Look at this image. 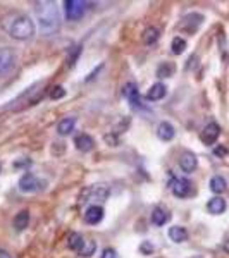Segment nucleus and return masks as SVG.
I'll use <instances>...</instances> for the list:
<instances>
[{
    "label": "nucleus",
    "mask_w": 229,
    "mask_h": 258,
    "mask_svg": "<svg viewBox=\"0 0 229 258\" xmlns=\"http://www.w3.org/2000/svg\"><path fill=\"white\" fill-rule=\"evenodd\" d=\"M0 26L12 40L18 41H28L36 35V26L33 19L19 11H11L4 14L0 19Z\"/></svg>",
    "instance_id": "1"
},
{
    "label": "nucleus",
    "mask_w": 229,
    "mask_h": 258,
    "mask_svg": "<svg viewBox=\"0 0 229 258\" xmlns=\"http://www.w3.org/2000/svg\"><path fill=\"white\" fill-rule=\"evenodd\" d=\"M35 16L38 21L40 31L45 35H52L59 30L61 26V14L57 9L55 2H48V0H41L35 4Z\"/></svg>",
    "instance_id": "2"
},
{
    "label": "nucleus",
    "mask_w": 229,
    "mask_h": 258,
    "mask_svg": "<svg viewBox=\"0 0 229 258\" xmlns=\"http://www.w3.org/2000/svg\"><path fill=\"white\" fill-rule=\"evenodd\" d=\"M110 191L107 186H102V184H97V186H90V188H85L81 191L80 195V203L85 205L88 202H100L103 203L107 198H109Z\"/></svg>",
    "instance_id": "3"
},
{
    "label": "nucleus",
    "mask_w": 229,
    "mask_h": 258,
    "mask_svg": "<svg viewBox=\"0 0 229 258\" xmlns=\"http://www.w3.org/2000/svg\"><path fill=\"white\" fill-rule=\"evenodd\" d=\"M203 16L198 14V12H191V14H186L185 18L181 19V23L178 24V31L186 33V35H193V33L198 31V28L202 26L203 23Z\"/></svg>",
    "instance_id": "4"
},
{
    "label": "nucleus",
    "mask_w": 229,
    "mask_h": 258,
    "mask_svg": "<svg viewBox=\"0 0 229 258\" xmlns=\"http://www.w3.org/2000/svg\"><path fill=\"white\" fill-rule=\"evenodd\" d=\"M86 2H81V0H66L64 2V14L68 21H78L85 16L86 12Z\"/></svg>",
    "instance_id": "5"
},
{
    "label": "nucleus",
    "mask_w": 229,
    "mask_h": 258,
    "mask_svg": "<svg viewBox=\"0 0 229 258\" xmlns=\"http://www.w3.org/2000/svg\"><path fill=\"white\" fill-rule=\"evenodd\" d=\"M41 184H43V182H41L35 174L26 172L24 176H21L18 186H19L21 193H36V191L41 189Z\"/></svg>",
    "instance_id": "6"
},
{
    "label": "nucleus",
    "mask_w": 229,
    "mask_h": 258,
    "mask_svg": "<svg viewBox=\"0 0 229 258\" xmlns=\"http://www.w3.org/2000/svg\"><path fill=\"white\" fill-rule=\"evenodd\" d=\"M170 191L178 198H188L191 191H193V184L185 177H176L170 181Z\"/></svg>",
    "instance_id": "7"
},
{
    "label": "nucleus",
    "mask_w": 229,
    "mask_h": 258,
    "mask_svg": "<svg viewBox=\"0 0 229 258\" xmlns=\"http://www.w3.org/2000/svg\"><path fill=\"white\" fill-rule=\"evenodd\" d=\"M219 136H220V126L217 122H209L202 129V133H200V140H202V143L207 145V147L215 145V141L219 140Z\"/></svg>",
    "instance_id": "8"
},
{
    "label": "nucleus",
    "mask_w": 229,
    "mask_h": 258,
    "mask_svg": "<svg viewBox=\"0 0 229 258\" xmlns=\"http://www.w3.org/2000/svg\"><path fill=\"white\" fill-rule=\"evenodd\" d=\"M16 64V52L9 47L0 48V76L7 74Z\"/></svg>",
    "instance_id": "9"
},
{
    "label": "nucleus",
    "mask_w": 229,
    "mask_h": 258,
    "mask_svg": "<svg viewBox=\"0 0 229 258\" xmlns=\"http://www.w3.org/2000/svg\"><path fill=\"white\" fill-rule=\"evenodd\" d=\"M123 95L124 98L128 100V102L131 103L133 109H140L141 107V100H140V91H138V86H136V83H126V85L123 86Z\"/></svg>",
    "instance_id": "10"
},
{
    "label": "nucleus",
    "mask_w": 229,
    "mask_h": 258,
    "mask_svg": "<svg viewBox=\"0 0 229 258\" xmlns=\"http://www.w3.org/2000/svg\"><path fill=\"white\" fill-rule=\"evenodd\" d=\"M180 167L183 172H186V174H191V172H195V169L198 167V159H197V155H195L193 152H183L181 153V157H180Z\"/></svg>",
    "instance_id": "11"
},
{
    "label": "nucleus",
    "mask_w": 229,
    "mask_h": 258,
    "mask_svg": "<svg viewBox=\"0 0 229 258\" xmlns=\"http://www.w3.org/2000/svg\"><path fill=\"white\" fill-rule=\"evenodd\" d=\"M103 219V207L102 205H90L85 212V222L90 226L100 224Z\"/></svg>",
    "instance_id": "12"
},
{
    "label": "nucleus",
    "mask_w": 229,
    "mask_h": 258,
    "mask_svg": "<svg viewBox=\"0 0 229 258\" xmlns=\"http://www.w3.org/2000/svg\"><path fill=\"white\" fill-rule=\"evenodd\" d=\"M157 136H159V140L162 141H170L176 136V129H174L173 124L167 122V120H162L159 126H157Z\"/></svg>",
    "instance_id": "13"
},
{
    "label": "nucleus",
    "mask_w": 229,
    "mask_h": 258,
    "mask_svg": "<svg viewBox=\"0 0 229 258\" xmlns=\"http://www.w3.org/2000/svg\"><path fill=\"white\" fill-rule=\"evenodd\" d=\"M167 95V86L164 83H155V85L150 86V90L147 91V98L150 102H159Z\"/></svg>",
    "instance_id": "14"
},
{
    "label": "nucleus",
    "mask_w": 229,
    "mask_h": 258,
    "mask_svg": "<svg viewBox=\"0 0 229 258\" xmlns=\"http://www.w3.org/2000/svg\"><path fill=\"white\" fill-rule=\"evenodd\" d=\"M74 145H76V148L80 150V152L86 153V152H91V150L95 148V140L91 138L90 135H85V133H83V135L74 138Z\"/></svg>",
    "instance_id": "15"
},
{
    "label": "nucleus",
    "mask_w": 229,
    "mask_h": 258,
    "mask_svg": "<svg viewBox=\"0 0 229 258\" xmlns=\"http://www.w3.org/2000/svg\"><path fill=\"white\" fill-rule=\"evenodd\" d=\"M226 209H227L226 200L220 198V197L210 198V200H209V203H207V210H209L212 215H220V214H224V212H226Z\"/></svg>",
    "instance_id": "16"
},
{
    "label": "nucleus",
    "mask_w": 229,
    "mask_h": 258,
    "mask_svg": "<svg viewBox=\"0 0 229 258\" xmlns=\"http://www.w3.org/2000/svg\"><path fill=\"white\" fill-rule=\"evenodd\" d=\"M74 126H76V117H64L57 124V133L59 136H68L74 131Z\"/></svg>",
    "instance_id": "17"
},
{
    "label": "nucleus",
    "mask_w": 229,
    "mask_h": 258,
    "mask_svg": "<svg viewBox=\"0 0 229 258\" xmlns=\"http://www.w3.org/2000/svg\"><path fill=\"white\" fill-rule=\"evenodd\" d=\"M167 234H169L170 241H174V243H185V241L188 239V231H186L185 227H181V226L169 227Z\"/></svg>",
    "instance_id": "18"
},
{
    "label": "nucleus",
    "mask_w": 229,
    "mask_h": 258,
    "mask_svg": "<svg viewBox=\"0 0 229 258\" xmlns=\"http://www.w3.org/2000/svg\"><path fill=\"white\" fill-rule=\"evenodd\" d=\"M210 191L212 193H215L219 197V195H222V193H226V189H227V182H226V179H224L222 176H214L210 179Z\"/></svg>",
    "instance_id": "19"
},
{
    "label": "nucleus",
    "mask_w": 229,
    "mask_h": 258,
    "mask_svg": "<svg viewBox=\"0 0 229 258\" xmlns=\"http://www.w3.org/2000/svg\"><path fill=\"white\" fill-rule=\"evenodd\" d=\"M150 219H152V224H155V226H164V224L169 222L170 215L167 210L164 209H155L152 212V215H150Z\"/></svg>",
    "instance_id": "20"
},
{
    "label": "nucleus",
    "mask_w": 229,
    "mask_h": 258,
    "mask_svg": "<svg viewBox=\"0 0 229 258\" xmlns=\"http://www.w3.org/2000/svg\"><path fill=\"white\" fill-rule=\"evenodd\" d=\"M28 224H30V212H28V210L18 212V214H16V217H14L16 231H24V229L28 227Z\"/></svg>",
    "instance_id": "21"
},
{
    "label": "nucleus",
    "mask_w": 229,
    "mask_h": 258,
    "mask_svg": "<svg viewBox=\"0 0 229 258\" xmlns=\"http://www.w3.org/2000/svg\"><path fill=\"white\" fill-rule=\"evenodd\" d=\"M159 36H160V31L157 30L155 26H148L147 30L143 31V35H141V40H143L145 45H153L159 40Z\"/></svg>",
    "instance_id": "22"
},
{
    "label": "nucleus",
    "mask_w": 229,
    "mask_h": 258,
    "mask_svg": "<svg viewBox=\"0 0 229 258\" xmlns=\"http://www.w3.org/2000/svg\"><path fill=\"white\" fill-rule=\"evenodd\" d=\"M83 244H85V239H83V236L80 232H71L68 238V248L73 249V251H80L83 248Z\"/></svg>",
    "instance_id": "23"
},
{
    "label": "nucleus",
    "mask_w": 229,
    "mask_h": 258,
    "mask_svg": "<svg viewBox=\"0 0 229 258\" xmlns=\"http://www.w3.org/2000/svg\"><path fill=\"white\" fill-rule=\"evenodd\" d=\"M176 71V66L173 62H162L157 68V78H170Z\"/></svg>",
    "instance_id": "24"
},
{
    "label": "nucleus",
    "mask_w": 229,
    "mask_h": 258,
    "mask_svg": "<svg viewBox=\"0 0 229 258\" xmlns=\"http://www.w3.org/2000/svg\"><path fill=\"white\" fill-rule=\"evenodd\" d=\"M170 50H173L174 55H181L186 50V40L181 38V36H174L173 43H170Z\"/></svg>",
    "instance_id": "25"
},
{
    "label": "nucleus",
    "mask_w": 229,
    "mask_h": 258,
    "mask_svg": "<svg viewBox=\"0 0 229 258\" xmlns=\"http://www.w3.org/2000/svg\"><path fill=\"white\" fill-rule=\"evenodd\" d=\"M95 251H97V243H95L93 239H88V241H85V244H83V248L80 249V256H85V258H88L91 255H95Z\"/></svg>",
    "instance_id": "26"
},
{
    "label": "nucleus",
    "mask_w": 229,
    "mask_h": 258,
    "mask_svg": "<svg viewBox=\"0 0 229 258\" xmlns=\"http://www.w3.org/2000/svg\"><path fill=\"white\" fill-rule=\"evenodd\" d=\"M64 97H66V90H64V86H61V85L53 86L52 91H50V98L52 100H61Z\"/></svg>",
    "instance_id": "27"
},
{
    "label": "nucleus",
    "mask_w": 229,
    "mask_h": 258,
    "mask_svg": "<svg viewBox=\"0 0 229 258\" xmlns=\"http://www.w3.org/2000/svg\"><path fill=\"white\" fill-rule=\"evenodd\" d=\"M140 253L141 255H150V253H153V244L150 243V241H143V243L140 244Z\"/></svg>",
    "instance_id": "28"
},
{
    "label": "nucleus",
    "mask_w": 229,
    "mask_h": 258,
    "mask_svg": "<svg viewBox=\"0 0 229 258\" xmlns=\"http://www.w3.org/2000/svg\"><path fill=\"white\" fill-rule=\"evenodd\" d=\"M100 258H118V251L114 248H105L102 251V256Z\"/></svg>",
    "instance_id": "29"
},
{
    "label": "nucleus",
    "mask_w": 229,
    "mask_h": 258,
    "mask_svg": "<svg viewBox=\"0 0 229 258\" xmlns=\"http://www.w3.org/2000/svg\"><path fill=\"white\" fill-rule=\"evenodd\" d=\"M214 153L217 157H226L227 155V148L226 147H217V148H214Z\"/></svg>",
    "instance_id": "30"
},
{
    "label": "nucleus",
    "mask_w": 229,
    "mask_h": 258,
    "mask_svg": "<svg viewBox=\"0 0 229 258\" xmlns=\"http://www.w3.org/2000/svg\"><path fill=\"white\" fill-rule=\"evenodd\" d=\"M0 258H11V256H9V253H6V251H0Z\"/></svg>",
    "instance_id": "31"
},
{
    "label": "nucleus",
    "mask_w": 229,
    "mask_h": 258,
    "mask_svg": "<svg viewBox=\"0 0 229 258\" xmlns=\"http://www.w3.org/2000/svg\"><path fill=\"white\" fill-rule=\"evenodd\" d=\"M224 251H227V253H229V239L226 241V243H224Z\"/></svg>",
    "instance_id": "32"
},
{
    "label": "nucleus",
    "mask_w": 229,
    "mask_h": 258,
    "mask_svg": "<svg viewBox=\"0 0 229 258\" xmlns=\"http://www.w3.org/2000/svg\"><path fill=\"white\" fill-rule=\"evenodd\" d=\"M195 258H202V256H195Z\"/></svg>",
    "instance_id": "33"
},
{
    "label": "nucleus",
    "mask_w": 229,
    "mask_h": 258,
    "mask_svg": "<svg viewBox=\"0 0 229 258\" xmlns=\"http://www.w3.org/2000/svg\"><path fill=\"white\" fill-rule=\"evenodd\" d=\"M0 170H2V167H0Z\"/></svg>",
    "instance_id": "34"
}]
</instances>
